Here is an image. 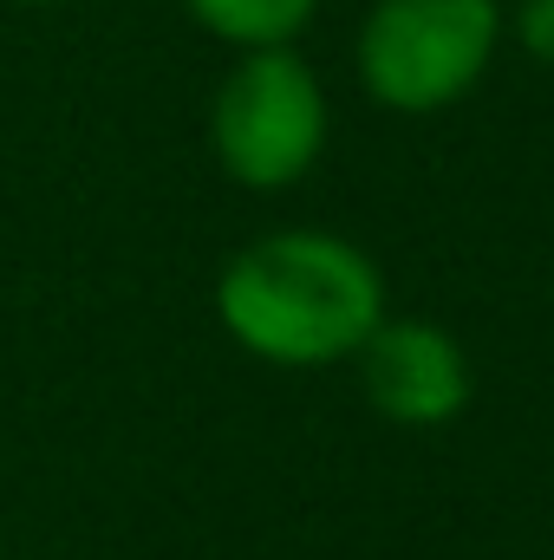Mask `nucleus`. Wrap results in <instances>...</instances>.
<instances>
[{
	"mask_svg": "<svg viewBox=\"0 0 554 560\" xmlns=\"http://www.w3.org/2000/svg\"><path fill=\"white\" fill-rule=\"evenodd\" d=\"M222 332L280 372H320L353 359L385 319L379 261L326 229H275L229 255L216 275Z\"/></svg>",
	"mask_w": 554,
	"mask_h": 560,
	"instance_id": "obj_1",
	"label": "nucleus"
},
{
	"mask_svg": "<svg viewBox=\"0 0 554 560\" xmlns=\"http://www.w3.org/2000/svg\"><path fill=\"white\" fill-rule=\"evenodd\" d=\"M503 46V0H372L353 39V72L372 105L430 118L470 98Z\"/></svg>",
	"mask_w": 554,
	"mask_h": 560,
	"instance_id": "obj_2",
	"label": "nucleus"
},
{
	"mask_svg": "<svg viewBox=\"0 0 554 560\" xmlns=\"http://www.w3.org/2000/svg\"><path fill=\"white\" fill-rule=\"evenodd\" d=\"M326 85L293 46H249L209 98V150L242 189H293L326 150Z\"/></svg>",
	"mask_w": 554,
	"mask_h": 560,
	"instance_id": "obj_3",
	"label": "nucleus"
},
{
	"mask_svg": "<svg viewBox=\"0 0 554 560\" xmlns=\"http://www.w3.org/2000/svg\"><path fill=\"white\" fill-rule=\"evenodd\" d=\"M359 385L372 398V411L399 430H443L463 418L476 378H470V352L457 346V332L430 326V319H379L372 339L353 352Z\"/></svg>",
	"mask_w": 554,
	"mask_h": 560,
	"instance_id": "obj_4",
	"label": "nucleus"
},
{
	"mask_svg": "<svg viewBox=\"0 0 554 560\" xmlns=\"http://www.w3.org/2000/svg\"><path fill=\"white\" fill-rule=\"evenodd\" d=\"M189 20L203 33H216L222 46L249 52V46H293L307 33V20L320 13V0H183Z\"/></svg>",
	"mask_w": 554,
	"mask_h": 560,
	"instance_id": "obj_5",
	"label": "nucleus"
},
{
	"mask_svg": "<svg viewBox=\"0 0 554 560\" xmlns=\"http://www.w3.org/2000/svg\"><path fill=\"white\" fill-rule=\"evenodd\" d=\"M503 33L535 66H554V0H516V7H503Z\"/></svg>",
	"mask_w": 554,
	"mask_h": 560,
	"instance_id": "obj_6",
	"label": "nucleus"
},
{
	"mask_svg": "<svg viewBox=\"0 0 554 560\" xmlns=\"http://www.w3.org/2000/svg\"><path fill=\"white\" fill-rule=\"evenodd\" d=\"M20 7H59V0H20Z\"/></svg>",
	"mask_w": 554,
	"mask_h": 560,
	"instance_id": "obj_7",
	"label": "nucleus"
},
{
	"mask_svg": "<svg viewBox=\"0 0 554 560\" xmlns=\"http://www.w3.org/2000/svg\"><path fill=\"white\" fill-rule=\"evenodd\" d=\"M0 560H7V548H0Z\"/></svg>",
	"mask_w": 554,
	"mask_h": 560,
	"instance_id": "obj_8",
	"label": "nucleus"
}]
</instances>
